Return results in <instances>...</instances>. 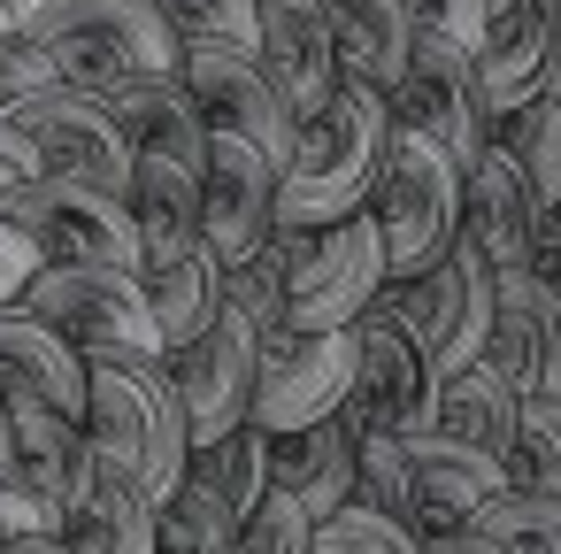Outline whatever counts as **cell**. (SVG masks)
Returning <instances> with one entry per match:
<instances>
[{"label": "cell", "mask_w": 561, "mask_h": 554, "mask_svg": "<svg viewBox=\"0 0 561 554\" xmlns=\"http://www.w3.org/2000/svg\"><path fill=\"white\" fill-rule=\"evenodd\" d=\"M285 239V331L331 339L354 331L385 301V239L369 216L331 224V231H277Z\"/></svg>", "instance_id": "cell-6"}, {"label": "cell", "mask_w": 561, "mask_h": 554, "mask_svg": "<svg viewBox=\"0 0 561 554\" xmlns=\"http://www.w3.org/2000/svg\"><path fill=\"white\" fill-rule=\"evenodd\" d=\"M9 439H16V485L39 500L47 531L62 539L93 493V462H101L93 431L70 416H47V408H9Z\"/></svg>", "instance_id": "cell-16"}, {"label": "cell", "mask_w": 561, "mask_h": 554, "mask_svg": "<svg viewBox=\"0 0 561 554\" xmlns=\"http://www.w3.org/2000/svg\"><path fill=\"white\" fill-rule=\"evenodd\" d=\"M139 293L154 308V331H162V354H185L216 316H224V262L208 247L162 262V270H139Z\"/></svg>", "instance_id": "cell-27"}, {"label": "cell", "mask_w": 561, "mask_h": 554, "mask_svg": "<svg viewBox=\"0 0 561 554\" xmlns=\"http://www.w3.org/2000/svg\"><path fill=\"white\" fill-rule=\"evenodd\" d=\"M530 278L561 301V208H546L538 216V247H530Z\"/></svg>", "instance_id": "cell-43"}, {"label": "cell", "mask_w": 561, "mask_h": 554, "mask_svg": "<svg viewBox=\"0 0 561 554\" xmlns=\"http://www.w3.org/2000/svg\"><path fill=\"white\" fill-rule=\"evenodd\" d=\"M39 270H47V262H39V247H32L9 216H0V308H16V301H24V285H32Z\"/></svg>", "instance_id": "cell-40"}, {"label": "cell", "mask_w": 561, "mask_h": 554, "mask_svg": "<svg viewBox=\"0 0 561 554\" xmlns=\"http://www.w3.org/2000/svg\"><path fill=\"white\" fill-rule=\"evenodd\" d=\"M546 101H561V24H553V63H546Z\"/></svg>", "instance_id": "cell-47"}, {"label": "cell", "mask_w": 561, "mask_h": 554, "mask_svg": "<svg viewBox=\"0 0 561 554\" xmlns=\"http://www.w3.org/2000/svg\"><path fill=\"white\" fill-rule=\"evenodd\" d=\"M538 193L523 185V170L500 155V147H484V162L469 170V239L492 255V270L507 278V270H530V247H538Z\"/></svg>", "instance_id": "cell-24"}, {"label": "cell", "mask_w": 561, "mask_h": 554, "mask_svg": "<svg viewBox=\"0 0 561 554\" xmlns=\"http://www.w3.org/2000/svg\"><path fill=\"white\" fill-rule=\"evenodd\" d=\"M185 477H193L201 493H216V500L247 523V516L262 508V493H270V439L247 423V431H231V439H216V446H193Z\"/></svg>", "instance_id": "cell-29"}, {"label": "cell", "mask_w": 561, "mask_h": 554, "mask_svg": "<svg viewBox=\"0 0 561 554\" xmlns=\"http://www.w3.org/2000/svg\"><path fill=\"white\" fill-rule=\"evenodd\" d=\"M16 24L70 93H108L124 78L178 70V32L162 0H24Z\"/></svg>", "instance_id": "cell-2"}, {"label": "cell", "mask_w": 561, "mask_h": 554, "mask_svg": "<svg viewBox=\"0 0 561 554\" xmlns=\"http://www.w3.org/2000/svg\"><path fill=\"white\" fill-rule=\"evenodd\" d=\"M492 554H561V500L538 493H500L477 523H469Z\"/></svg>", "instance_id": "cell-34"}, {"label": "cell", "mask_w": 561, "mask_h": 554, "mask_svg": "<svg viewBox=\"0 0 561 554\" xmlns=\"http://www.w3.org/2000/svg\"><path fill=\"white\" fill-rule=\"evenodd\" d=\"M170 385H178V408H185V439L193 446H216L231 431L254 423V377H262V331L247 316H216L185 354L162 362Z\"/></svg>", "instance_id": "cell-12"}, {"label": "cell", "mask_w": 561, "mask_h": 554, "mask_svg": "<svg viewBox=\"0 0 561 554\" xmlns=\"http://www.w3.org/2000/svg\"><path fill=\"white\" fill-rule=\"evenodd\" d=\"M507 493H538L561 500V408L553 400H523L515 416V446H507Z\"/></svg>", "instance_id": "cell-33"}, {"label": "cell", "mask_w": 561, "mask_h": 554, "mask_svg": "<svg viewBox=\"0 0 561 554\" xmlns=\"http://www.w3.org/2000/svg\"><path fill=\"white\" fill-rule=\"evenodd\" d=\"M16 308L32 324H47L78 362H170L154 308H147L139 278H124V270H55L47 262Z\"/></svg>", "instance_id": "cell-5"}, {"label": "cell", "mask_w": 561, "mask_h": 554, "mask_svg": "<svg viewBox=\"0 0 561 554\" xmlns=\"http://www.w3.org/2000/svg\"><path fill=\"white\" fill-rule=\"evenodd\" d=\"M323 16H331L339 78L346 86H369V93H392L400 70H408L415 24H423L415 0H323Z\"/></svg>", "instance_id": "cell-22"}, {"label": "cell", "mask_w": 561, "mask_h": 554, "mask_svg": "<svg viewBox=\"0 0 561 554\" xmlns=\"http://www.w3.org/2000/svg\"><path fill=\"white\" fill-rule=\"evenodd\" d=\"M154 531H162V554H239V546H247V523H239L216 493H201L193 477L162 500Z\"/></svg>", "instance_id": "cell-32"}, {"label": "cell", "mask_w": 561, "mask_h": 554, "mask_svg": "<svg viewBox=\"0 0 561 554\" xmlns=\"http://www.w3.org/2000/svg\"><path fill=\"white\" fill-rule=\"evenodd\" d=\"M385 101H392V124H400V132H415V139H431L461 178L484 162V147H492V116H484L477 63H469L438 24H431V9H423V24H415L408 70H400V86H392Z\"/></svg>", "instance_id": "cell-7"}, {"label": "cell", "mask_w": 561, "mask_h": 554, "mask_svg": "<svg viewBox=\"0 0 561 554\" xmlns=\"http://www.w3.org/2000/svg\"><path fill=\"white\" fill-rule=\"evenodd\" d=\"M224 308L247 316L262 339L285 331V239H270L262 255H247V262L224 270Z\"/></svg>", "instance_id": "cell-35"}, {"label": "cell", "mask_w": 561, "mask_h": 554, "mask_svg": "<svg viewBox=\"0 0 561 554\" xmlns=\"http://www.w3.org/2000/svg\"><path fill=\"white\" fill-rule=\"evenodd\" d=\"M316 554H423V539L369 508H339L331 523H316Z\"/></svg>", "instance_id": "cell-37"}, {"label": "cell", "mask_w": 561, "mask_h": 554, "mask_svg": "<svg viewBox=\"0 0 561 554\" xmlns=\"http://www.w3.org/2000/svg\"><path fill=\"white\" fill-rule=\"evenodd\" d=\"M162 500L139 485V470H124L116 454L93 462V493L78 508V523L62 531L70 554H162V531H154Z\"/></svg>", "instance_id": "cell-23"}, {"label": "cell", "mask_w": 561, "mask_h": 554, "mask_svg": "<svg viewBox=\"0 0 561 554\" xmlns=\"http://www.w3.org/2000/svg\"><path fill=\"white\" fill-rule=\"evenodd\" d=\"M162 16H170L178 47L208 39V47H254L262 55V0H170Z\"/></svg>", "instance_id": "cell-36"}, {"label": "cell", "mask_w": 561, "mask_h": 554, "mask_svg": "<svg viewBox=\"0 0 561 554\" xmlns=\"http://www.w3.org/2000/svg\"><path fill=\"white\" fill-rule=\"evenodd\" d=\"M247 554H316V516L293 493H262V508L247 516Z\"/></svg>", "instance_id": "cell-38"}, {"label": "cell", "mask_w": 561, "mask_h": 554, "mask_svg": "<svg viewBox=\"0 0 561 554\" xmlns=\"http://www.w3.org/2000/svg\"><path fill=\"white\" fill-rule=\"evenodd\" d=\"M392 139H400L392 101L369 86H339V101L316 124H300V147L277 178V231H331L369 216Z\"/></svg>", "instance_id": "cell-1"}, {"label": "cell", "mask_w": 561, "mask_h": 554, "mask_svg": "<svg viewBox=\"0 0 561 554\" xmlns=\"http://www.w3.org/2000/svg\"><path fill=\"white\" fill-rule=\"evenodd\" d=\"M484 362H492L523 400H546V377H553V362H561V301H553L530 270H507V278H500Z\"/></svg>", "instance_id": "cell-20"}, {"label": "cell", "mask_w": 561, "mask_h": 554, "mask_svg": "<svg viewBox=\"0 0 561 554\" xmlns=\"http://www.w3.org/2000/svg\"><path fill=\"white\" fill-rule=\"evenodd\" d=\"M32 178H39V155H32V147H24L9 124H0V208H9V201H16Z\"/></svg>", "instance_id": "cell-42"}, {"label": "cell", "mask_w": 561, "mask_h": 554, "mask_svg": "<svg viewBox=\"0 0 561 554\" xmlns=\"http://www.w3.org/2000/svg\"><path fill=\"white\" fill-rule=\"evenodd\" d=\"M0 124H9V132L39 155V178L101 185V193H124V185H131V147H124L116 116H108L93 93L47 86V93H32L24 109H9Z\"/></svg>", "instance_id": "cell-13"}, {"label": "cell", "mask_w": 561, "mask_h": 554, "mask_svg": "<svg viewBox=\"0 0 561 554\" xmlns=\"http://www.w3.org/2000/svg\"><path fill=\"white\" fill-rule=\"evenodd\" d=\"M423 554H492L477 531H438V539H423Z\"/></svg>", "instance_id": "cell-44"}, {"label": "cell", "mask_w": 561, "mask_h": 554, "mask_svg": "<svg viewBox=\"0 0 561 554\" xmlns=\"http://www.w3.org/2000/svg\"><path fill=\"white\" fill-rule=\"evenodd\" d=\"M262 63L293 109V124H316L339 101V47H331V16L323 0H262Z\"/></svg>", "instance_id": "cell-17"}, {"label": "cell", "mask_w": 561, "mask_h": 554, "mask_svg": "<svg viewBox=\"0 0 561 554\" xmlns=\"http://www.w3.org/2000/svg\"><path fill=\"white\" fill-rule=\"evenodd\" d=\"M354 331L308 339V331H270L262 339V377H254V431L262 439H293L331 423L354 400Z\"/></svg>", "instance_id": "cell-11"}, {"label": "cell", "mask_w": 561, "mask_h": 554, "mask_svg": "<svg viewBox=\"0 0 561 554\" xmlns=\"http://www.w3.org/2000/svg\"><path fill=\"white\" fill-rule=\"evenodd\" d=\"M0 400L85 423V362L24 308H0Z\"/></svg>", "instance_id": "cell-21"}, {"label": "cell", "mask_w": 561, "mask_h": 554, "mask_svg": "<svg viewBox=\"0 0 561 554\" xmlns=\"http://www.w3.org/2000/svg\"><path fill=\"white\" fill-rule=\"evenodd\" d=\"M39 531H47L39 500H32L16 477H0V546H16V539H39Z\"/></svg>", "instance_id": "cell-41"}, {"label": "cell", "mask_w": 561, "mask_h": 554, "mask_svg": "<svg viewBox=\"0 0 561 554\" xmlns=\"http://www.w3.org/2000/svg\"><path fill=\"white\" fill-rule=\"evenodd\" d=\"M47 86H62L55 78V63L16 32V39H0V116H9V109H24L32 93H47Z\"/></svg>", "instance_id": "cell-39"}, {"label": "cell", "mask_w": 561, "mask_h": 554, "mask_svg": "<svg viewBox=\"0 0 561 554\" xmlns=\"http://www.w3.org/2000/svg\"><path fill=\"white\" fill-rule=\"evenodd\" d=\"M178 78H185V93H193V109H201L208 132L247 139V147L270 155L277 170L293 162L300 124H293V109H285L270 63H262L254 47H208V39H185V47H178Z\"/></svg>", "instance_id": "cell-10"}, {"label": "cell", "mask_w": 561, "mask_h": 554, "mask_svg": "<svg viewBox=\"0 0 561 554\" xmlns=\"http://www.w3.org/2000/svg\"><path fill=\"white\" fill-rule=\"evenodd\" d=\"M108 116H116V132H124V147L131 155H154V162H178V170H208V124H201V109H193V93H185V78L170 70V78H124V86H108V93H93Z\"/></svg>", "instance_id": "cell-19"}, {"label": "cell", "mask_w": 561, "mask_h": 554, "mask_svg": "<svg viewBox=\"0 0 561 554\" xmlns=\"http://www.w3.org/2000/svg\"><path fill=\"white\" fill-rule=\"evenodd\" d=\"M546 400H553V408H561V362H553V377H546Z\"/></svg>", "instance_id": "cell-49"}, {"label": "cell", "mask_w": 561, "mask_h": 554, "mask_svg": "<svg viewBox=\"0 0 561 554\" xmlns=\"http://www.w3.org/2000/svg\"><path fill=\"white\" fill-rule=\"evenodd\" d=\"M16 9H24V0H0V39H16L24 24H16Z\"/></svg>", "instance_id": "cell-48"}, {"label": "cell", "mask_w": 561, "mask_h": 554, "mask_svg": "<svg viewBox=\"0 0 561 554\" xmlns=\"http://www.w3.org/2000/svg\"><path fill=\"white\" fill-rule=\"evenodd\" d=\"M408 493H415V539H438V531H469L507 493V470L431 431V439H408Z\"/></svg>", "instance_id": "cell-18"}, {"label": "cell", "mask_w": 561, "mask_h": 554, "mask_svg": "<svg viewBox=\"0 0 561 554\" xmlns=\"http://www.w3.org/2000/svg\"><path fill=\"white\" fill-rule=\"evenodd\" d=\"M0 477H16V439H9V400H0Z\"/></svg>", "instance_id": "cell-46"}, {"label": "cell", "mask_w": 561, "mask_h": 554, "mask_svg": "<svg viewBox=\"0 0 561 554\" xmlns=\"http://www.w3.org/2000/svg\"><path fill=\"white\" fill-rule=\"evenodd\" d=\"M369 224L385 239V278L408 285V278L438 270L446 247L461 239V224H469V178L431 139L400 132L392 139V162L377 178V201H369Z\"/></svg>", "instance_id": "cell-4"}, {"label": "cell", "mask_w": 561, "mask_h": 554, "mask_svg": "<svg viewBox=\"0 0 561 554\" xmlns=\"http://www.w3.org/2000/svg\"><path fill=\"white\" fill-rule=\"evenodd\" d=\"M0 554H70L55 531H39V539H16V546H0Z\"/></svg>", "instance_id": "cell-45"}, {"label": "cell", "mask_w": 561, "mask_h": 554, "mask_svg": "<svg viewBox=\"0 0 561 554\" xmlns=\"http://www.w3.org/2000/svg\"><path fill=\"white\" fill-rule=\"evenodd\" d=\"M515 416H523V393H515L492 362H469L461 377L438 385V439H454V446H477V454L507 462Z\"/></svg>", "instance_id": "cell-28"}, {"label": "cell", "mask_w": 561, "mask_h": 554, "mask_svg": "<svg viewBox=\"0 0 561 554\" xmlns=\"http://www.w3.org/2000/svg\"><path fill=\"white\" fill-rule=\"evenodd\" d=\"M492 293H500V270H492V255L469 231L446 247L438 270L408 278V285H385L392 316L415 331V347L431 354L438 377H461L469 362H484V347H492Z\"/></svg>", "instance_id": "cell-8"}, {"label": "cell", "mask_w": 561, "mask_h": 554, "mask_svg": "<svg viewBox=\"0 0 561 554\" xmlns=\"http://www.w3.org/2000/svg\"><path fill=\"white\" fill-rule=\"evenodd\" d=\"M354 508H369V516H385V523H400V531H415V493H408V439H392V431H354Z\"/></svg>", "instance_id": "cell-31"}, {"label": "cell", "mask_w": 561, "mask_h": 554, "mask_svg": "<svg viewBox=\"0 0 561 554\" xmlns=\"http://www.w3.org/2000/svg\"><path fill=\"white\" fill-rule=\"evenodd\" d=\"M553 0H492L484 9V47H477V86H484V116L507 124L515 109L546 101V63H553Z\"/></svg>", "instance_id": "cell-15"}, {"label": "cell", "mask_w": 561, "mask_h": 554, "mask_svg": "<svg viewBox=\"0 0 561 554\" xmlns=\"http://www.w3.org/2000/svg\"><path fill=\"white\" fill-rule=\"evenodd\" d=\"M239 554H247V546H239Z\"/></svg>", "instance_id": "cell-50"}, {"label": "cell", "mask_w": 561, "mask_h": 554, "mask_svg": "<svg viewBox=\"0 0 561 554\" xmlns=\"http://www.w3.org/2000/svg\"><path fill=\"white\" fill-rule=\"evenodd\" d=\"M0 216H9V224L39 247V262H55V270H124V278L147 270L139 224H131L124 193L70 185V178H32Z\"/></svg>", "instance_id": "cell-9"}, {"label": "cell", "mask_w": 561, "mask_h": 554, "mask_svg": "<svg viewBox=\"0 0 561 554\" xmlns=\"http://www.w3.org/2000/svg\"><path fill=\"white\" fill-rule=\"evenodd\" d=\"M277 162L254 155L247 139L208 132V170H201V247L231 270L277 239Z\"/></svg>", "instance_id": "cell-14"}, {"label": "cell", "mask_w": 561, "mask_h": 554, "mask_svg": "<svg viewBox=\"0 0 561 554\" xmlns=\"http://www.w3.org/2000/svg\"><path fill=\"white\" fill-rule=\"evenodd\" d=\"M270 485L293 493L316 523H331L339 508H354V431L331 416V423H316V431L270 439Z\"/></svg>", "instance_id": "cell-26"}, {"label": "cell", "mask_w": 561, "mask_h": 554, "mask_svg": "<svg viewBox=\"0 0 561 554\" xmlns=\"http://www.w3.org/2000/svg\"><path fill=\"white\" fill-rule=\"evenodd\" d=\"M124 208H131V224H139L147 270H162V262H178V255L201 247V178H193V170L154 162V155H131Z\"/></svg>", "instance_id": "cell-25"}, {"label": "cell", "mask_w": 561, "mask_h": 554, "mask_svg": "<svg viewBox=\"0 0 561 554\" xmlns=\"http://www.w3.org/2000/svg\"><path fill=\"white\" fill-rule=\"evenodd\" d=\"M85 431L101 454L139 470V485L154 500H170L185 485L193 439H185V408H178V385L162 362H85Z\"/></svg>", "instance_id": "cell-3"}, {"label": "cell", "mask_w": 561, "mask_h": 554, "mask_svg": "<svg viewBox=\"0 0 561 554\" xmlns=\"http://www.w3.org/2000/svg\"><path fill=\"white\" fill-rule=\"evenodd\" d=\"M492 147L523 170L538 208H561V101H530L507 124H492Z\"/></svg>", "instance_id": "cell-30"}]
</instances>
